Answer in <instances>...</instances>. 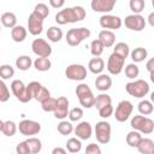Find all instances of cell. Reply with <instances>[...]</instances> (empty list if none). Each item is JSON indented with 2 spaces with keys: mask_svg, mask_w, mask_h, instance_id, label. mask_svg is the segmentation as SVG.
<instances>
[{
  "mask_svg": "<svg viewBox=\"0 0 154 154\" xmlns=\"http://www.w3.org/2000/svg\"><path fill=\"white\" fill-rule=\"evenodd\" d=\"M138 75H140V69H138V66H137L135 63L128 64V65L125 66V76H126L129 79H135Z\"/></svg>",
  "mask_w": 154,
  "mask_h": 154,
  "instance_id": "39",
  "label": "cell"
},
{
  "mask_svg": "<svg viewBox=\"0 0 154 154\" xmlns=\"http://www.w3.org/2000/svg\"><path fill=\"white\" fill-rule=\"evenodd\" d=\"M114 113V109H113V106L112 105H108V106H105L102 108L99 109V116L101 118H109L111 116H113Z\"/></svg>",
  "mask_w": 154,
  "mask_h": 154,
  "instance_id": "46",
  "label": "cell"
},
{
  "mask_svg": "<svg viewBox=\"0 0 154 154\" xmlns=\"http://www.w3.org/2000/svg\"><path fill=\"white\" fill-rule=\"evenodd\" d=\"M34 65V61L29 55H19L16 59V67H18L20 71H26Z\"/></svg>",
  "mask_w": 154,
  "mask_h": 154,
  "instance_id": "26",
  "label": "cell"
},
{
  "mask_svg": "<svg viewBox=\"0 0 154 154\" xmlns=\"http://www.w3.org/2000/svg\"><path fill=\"white\" fill-rule=\"evenodd\" d=\"M108 105H112V99L108 94H105V93H101L99 94L96 97H95V105L94 107H96L97 109L105 107V106H108Z\"/></svg>",
  "mask_w": 154,
  "mask_h": 154,
  "instance_id": "33",
  "label": "cell"
},
{
  "mask_svg": "<svg viewBox=\"0 0 154 154\" xmlns=\"http://www.w3.org/2000/svg\"><path fill=\"white\" fill-rule=\"evenodd\" d=\"M137 150L140 154H152L154 152V142L150 138H142Z\"/></svg>",
  "mask_w": 154,
  "mask_h": 154,
  "instance_id": "25",
  "label": "cell"
},
{
  "mask_svg": "<svg viewBox=\"0 0 154 154\" xmlns=\"http://www.w3.org/2000/svg\"><path fill=\"white\" fill-rule=\"evenodd\" d=\"M152 5H153V7H154V0H153V1H152Z\"/></svg>",
  "mask_w": 154,
  "mask_h": 154,
  "instance_id": "56",
  "label": "cell"
},
{
  "mask_svg": "<svg viewBox=\"0 0 154 154\" xmlns=\"http://www.w3.org/2000/svg\"><path fill=\"white\" fill-rule=\"evenodd\" d=\"M2 25L5 28H10V29H13L14 26H17V17L14 13L12 12H4L1 14V18H0Z\"/></svg>",
  "mask_w": 154,
  "mask_h": 154,
  "instance_id": "24",
  "label": "cell"
},
{
  "mask_svg": "<svg viewBox=\"0 0 154 154\" xmlns=\"http://www.w3.org/2000/svg\"><path fill=\"white\" fill-rule=\"evenodd\" d=\"M113 53H116V54L120 55L122 58L126 59L128 55L130 54V48H129L128 43H125V42H118V43H116V46L113 48Z\"/></svg>",
  "mask_w": 154,
  "mask_h": 154,
  "instance_id": "36",
  "label": "cell"
},
{
  "mask_svg": "<svg viewBox=\"0 0 154 154\" xmlns=\"http://www.w3.org/2000/svg\"><path fill=\"white\" fill-rule=\"evenodd\" d=\"M26 143H28V147L31 154H38L42 149V142L37 137H29L26 140Z\"/></svg>",
  "mask_w": 154,
  "mask_h": 154,
  "instance_id": "34",
  "label": "cell"
},
{
  "mask_svg": "<svg viewBox=\"0 0 154 154\" xmlns=\"http://www.w3.org/2000/svg\"><path fill=\"white\" fill-rule=\"evenodd\" d=\"M16 153L17 154H31L30 153V149L28 147V143L26 141H23V142H19L16 147Z\"/></svg>",
  "mask_w": 154,
  "mask_h": 154,
  "instance_id": "47",
  "label": "cell"
},
{
  "mask_svg": "<svg viewBox=\"0 0 154 154\" xmlns=\"http://www.w3.org/2000/svg\"><path fill=\"white\" fill-rule=\"evenodd\" d=\"M32 13H35L36 16H38L40 18H42L45 20V18H47L48 14H49V10H48V6L46 4L40 2V4L35 5V7L32 10Z\"/></svg>",
  "mask_w": 154,
  "mask_h": 154,
  "instance_id": "38",
  "label": "cell"
},
{
  "mask_svg": "<svg viewBox=\"0 0 154 154\" xmlns=\"http://www.w3.org/2000/svg\"><path fill=\"white\" fill-rule=\"evenodd\" d=\"M95 136H96V141L101 144H107L109 141H111V131H112V128H111V124L106 120H101V122H97L96 125H95Z\"/></svg>",
  "mask_w": 154,
  "mask_h": 154,
  "instance_id": "7",
  "label": "cell"
},
{
  "mask_svg": "<svg viewBox=\"0 0 154 154\" xmlns=\"http://www.w3.org/2000/svg\"><path fill=\"white\" fill-rule=\"evenodd\" d=\"M141 140H142L141 132H138L136 130H132L126 135V143H128V146H130L132 148H137Z\"/></svg>",
  "mask_w": 154,
  "mask_h": 154,
  "instance_id": "31",
  "label": "cell"
},
{
  "mask_svg": "<svg viewBox=\"0 0 154 154\" xmlns=\"http://www.w3.org/2000/svg\"><path fill=\"white\" fill-rule=\"evenodd\" d=\"M47 38L51 42H59L63 38V30L59 26H49L47 30Z\"/></svg>",
  "mask_w": 154,
  "mask_h": 154,
  "instance_id": "30",
  "label": "cell"
},
{
  "mask_svg": "<svg viewBox=\"0 0 154 154\" xmlns=\"http://www.w3.org/2000/svg\"><path fill=\"white\" fill-rule=\"evenodd\" d=\"M152 154H154V152H153V153H152Z\"/></svg>",
  "mask_w": 154,
  "mask_h": 154,
  "instance_id": "57",
  "label": "cell"
},
{
  "mask_svg": "<svg viewBox=\"0 0 154 154\" xmlns=\"http://www.w3.org/2000/svg\"><path fill=\"white\" fill-rule=\"evenodd\" d=\"M100 26L103 28V30H117L122 26L123 20L120 19V17L118 16H113V14H102L99 19Z\"/></svg>",
  "mask_w": 154,
  "mask_h": 154,
  "instance_id": "13",
  "label": "cell"
},
{
  "mask_svg": "<svg viewBox=\"0 0 154 154\" xmlns=\"http://www.w3.org/2000/svg\"><path fill=\"white\" fill-rule=\"evenodd\" d=\"M90 37V30L88 28H72L66 32L65 40L66 43L71 47H76L78 45L82 43V41H84L85 38Z\"/></svg>",
  "mask_w": 154,
  "mask_h": 154,
  "instance_id": "4",
  "label": "cell"
},
{
  "mask_svg": "<svg viewBox=\"0 0 154 154\" xmlns=\"http://www.w3.org/2000/svg\"><path fill=\"white\" fill-rule=\"evenodd\" d=\"M147 22H148V24H149L150 26L154 28V12H150V13L148 14V17H147Z\"/></svg>",
  "mask_w": 154,
  "mask_h": 154,
  "instance_id": "53",
  "label": "cell"
},
{
  "mask_svg": "<svg viewBox=\"0 0 154 154\" xmlns=\"http://www.w3.org/2000/svg\"><path fill=\"white\" fill-rule=\"evenodd\" d=\"M49 97H51V93H49V90H48L46 87L42 85V87L40 88V90L36 93V95H35L34 99H35L36 101H38L40 103H42L43 101H46V100L49 99Z\"/></svg>",
  "mask_w": 154,
  "mask_h": 154,
  "instance_id": "43",
  "label": "cell"
},
{
  "mask_svg": "<svg viewBox=\"0 0 154 154\" xmlns=\"http://www.w3.org/2000/svg\"><path fill=\"white\" fill-rule=\"evenodd\" d=\"M34 67L37 70V71H41V72H46L48 71L51 67H52V63L48 58H36L34 60Z\"/></svg>",
  "mask_w": 154,
  "mask_h": 154,
  "instance_id": "28",
  "label": "cell"
},
{
  "mask_svg": "<svg viewBox=\"0 0 154 154\" xmlns=\"http://www.w3.org/2000/svg\"><path fill=\"white\" fill-rule=\"evenodd\" d=\"M124 63H125V59L122 58L120 55L116 54V53H112L109 57H108V60H107V70L111 75H119L123 69H124Z\"/></svg>",
  "mask_w": 154,
  "mask_h": 154,
  "instance_id": "14",
  "label": "cell"
},
{
  "mask_svg": "<svg viewBox=\"0 0 154 154\" xmlns=\"http://www.w3.org/2000/svg\"><path fill=\"white\" fill-rule=\"evenodd\" d=\"M130 55H131V59L134 63H141L148 57V52L143 47H137L130 53Z\"/></svg>",
  "mask_w": 154,
  "mask_h": 154,
  "instance_id": "32",
  "label": "cell"
},
{
  "mask_svg": "<svg viewBox=\"0 0 154 154\" xmlns=\"http://www.w3.org/2000/svg\"><path fill=\"white\" fill-rule=\"evenodd\" d=\"M65 76L71 81H83L87 78V69L81 64H71L66 67Z\"/></svg>",
  "mask_w": 154,
  "mask_h": 154,
  "instance_id": "10",
  "label": "cell"
},
{
  "mask_svg": "<svg viewBox=\"0 0 154 154\" xmlns=\"http://www.w3.org/2000/svg\"><path fill=\"white\" fill-rule=\"evenodd\" d=\"M49 5L54 8H60L65 5V1L64 0H49Z\"/></svg>",
  "mask_w": 154,
  "mask_h": 154,
  "instance_id": "50",
  "label": "cell"
},
{
  "mask_svg": "<svg viewBox=\"0 0 154 154\" xmlns=\"http://www.w3.org/2000/svg\"><path fill=\"white\" fill-rule=\"evenodd\" d=\"M11 91L17 97V100H19L23 103H26V102H29L32 99L30 91L28 90V87L20 79H13L12 81V83H11Z\"/></svg>",
  "mask_w": 154,
  "mask_h": 154,
  "instance_id": "6",
  "label": "cell"
},
{
  "mask_svg": "<svg viewBox=\"0 0 154 154\" xmlns=\"http://www.w3.org/2000/svg\"><path fill=\"white\" fill-rule=\"evenodd\" d=\"M130 126L141 132V134H144V135H149L154 131V122L146 117V116H142V114H138V116H134L131 118V122H130Z\"/></svg>",
  "mask_w": 154,
  "mask_h": 154,
  "instance_id": "3",
  "label": "cell"
},
{
  "mask_svg": "<svg viewBox=\"0 0 154 154\" xmlns=\"http://www.w3.org/2000/svg\"><path fill=\"white\" fill-rule=\"evenodd\" d=\"M31 49L38 58H48L52 54V47L43 38H35L31 43Z\"/></svg>",
  "mask_w": 154,
  "mask_h": 154,
  "instance_id": "11",
  "label": "cell"
},
{
  "mask_svg": "<svg viewBox=\"0 0 154 154\" xmlns=\"http://www.w3.org/2000/svg\"><path fill=\"white\" fill-rule=\"evenodd\" d=\"M76 95L79 100V103L84 108H91L95 105V97L90 87L87 83H79L76 87Z\"/></svg>",
  "mask_w": 154,
  "mask_h": 154,
  "instance_id": "2",
  "label": "cell"
},
{
  "mask_svg": "<svg viewBox=\"0 0 154 154\" xmlns=\"http://www.w3.org/2000/svg\"><path fill=\"white\" fill-rule=\"evenodd\" d=\"M129 6H130V10L134 12V14H140L144 10L146 2L144 0H130Z\"/></svg>",
  "mask_w": 154,
  "mask_h": 154,
  "instance_id": "41",
  "label": "cell"
},
{
  "mask_svg": "<svg viewBox=\"0 0 154 154\" xmlns=\"http://www.w3.org/2000/svg\"><path fill=\"white\" fill-rule=\"evenodd\" d=\"M13 76H14V69L11 65L4 64V65L0 66V77H1L2 81L8 79V78H11Z\"/></svg>",
  "mask_w": 154,
  "mask_h": 154,
  "instance_id": "40",
  "label": "cell"
},
{
  "mask_svg": "<svg viewBox=\"0 0 154 154\" xmlns=\"http://www.w3.org/2000/svg\"><path fill=\"white\" fill-rule=\"evenodd\" d=\"M97 38L101 41V43L103 45L105 48H109V47L114 46V42H116V35L111 30H101L99 32Z\"/></svg>",
  "mask_w": 154,
  "mask_h": 154,
  "instance_id": "19",
  "label": "cell"
},
{
  "mask_svg": "<svg viewBox=\"0 0 154 154\" xmlns=\"http://www.w3.org/2000/svg\"><path fill=\"white\" fill-rule=\"evenodd\" d=\"M18 130L24 136H34L41 131V124L31 119H23L18 124Z\"/></svg>",
  "mask_w": 154,
  "mask_h": 154,
  "instance_id": "9",
  "label": "cell"
},
{
  "mask_svg": "<svg viewBox=\"0 0 154 154\" xmlns=\"http://www.w3.org/2000/svg\"><path fill=\"white\" fill-rule=\"evenodd\" d=\"M125 90L130 96L142 99L149 93V84L144 79H136L125 84Z\"/></svg>",
  "mask_w": 154,
  "mask_h": 154,
  "instance_id": "5",
  "label": "cell"
},
{
  "mask_svg": "<svg viewBox=\"0 0 154 154\" xmlns=\"http://www.w3.org/2000/svg\"><path fill=\"white\" fill-rule=\"evenodd\" d=\"M52 154H67L66 149L63 148V147H55L53 150H52Z\"/></svg>",
  "mask_w": 154,
  "mask_h": 154,
  "instance_id": "52",
  "label": "cell"
},
{
  "mask_svg": "<svg viewBox=\"0 0 154 154\" xmlns=\"http://www.w3.org/2000/svg\"><path fill=\"white\" fill-rule=\"evenodd\" d=\"M95 87L100 91H106L112 87V78L106 73H101L95 79Z\"/></svg>",
  "mask_w": 154,
  "mask_h": 154,
  "instance_id": "20",
  "label": "cell"
},
{
  "mask_svg": "<svg viewBox=\"0 0 154 154\" xmlns=\"http://www.w3.org/2000/svg\"><path fill=\"white\" fill-rule=\"evenodd\" d=\"M134 111V105L129 101V100H122L117 107H116V111H114V117H116V120L119 122V123H124L126 122L131 113Z\"/></svg>",
  "mask_w": 154,
  "mask_h": 154,
  "instance_id": "8",
  "label": "cell"
},
{
  "mask_svg": "<svg viewBox=\"0 0 154 154\" xmlns=\"http://www.w3.org/2000/svg\"><path fill=\"white\" fill-rule=\"evenodd\" d=\"M57 105H58V99H54L51 96L49 99H47L41 103V107L45 112H54L57 108Z\"/></svg>",
  "mask_w": 154,
  "mask_h": 154,
  "instance_id": "42",
  "label": "cell"
},
{
  "mask_svg": "<svg viewBox=\"0 0 154 154\" xmlns=\"http://www.w3.org/2000/svg\"><path fill=\"white\" fill-rule=\"evenodd\" d=\"M93 11L100 13H108L116 6V0H93L90 2Z\"/></svg>",
  "mask_w": 154,
  "mask_h": 154,
  "instance_id": "16",
  "label": "cell"
},
{
  "mask_svg": "<svg viewBox=\"0 0 154 154\" xmlns=\"http://www.w3.org/2000/svg\"><path fill=\"white\" fill-rule=\"evenodd\" d=\"M85 18V10L82 6H73L67 7L61 11H59L55 14V22L60 25L67 24V23H77Z\"/></svg>",
  "mask_w": 154,
  "mask_h": 154,
  "instance_id": "1",
  "label": "cell"
},
{
  "mask_svg": "<svg viewBox=\"0 0 154 154\" xmlns=\"http://www.w3.org/2000/svg\"><path fill=\"white\" fill-rule=\"evenodd\" d=\"M57 130H58V132H59L60 135H63V136H67V135H70V134L75 130V128H73V125L71 124V122L61 120V122L58 124Z\"/></svg>",
  "mask_w": 154,
  "mask_h": 154,
  "instance_id": "37",
  "label": "cell"
},
{
  "mask_svg": "<svg viewBox=\"0 0 154 154\" xmlns=\"http://www.w3.org/2000/svg\"><path fill=\"white\" fill-rule=\"evenodd\" d=\"M137 109L140 114L142 116H149L154 111V105L150 102V100H141L137 105Z\"/></svg>",
  "mask_w": 154,
  "mask_h": 154,
  "instance_id": "29",
  "label": "cell"
},
{
  "mask_svg": "<svg viewBox=\"0 0 154 154\" xmlns=\"http://www.w3.org/2000/svg\"><path fill=\"white\" fill-rule=\"evenodd\" d=\"M73 132L77 136V138H79V140H88V138L91 137L93 128H91L89 122H81V123H78L75 126Z\"/></svg>",
  "mask_w": 154,
  "mask_h": 154,
  "instance_id": "18",
  "label": "cell"
},
{
  "mask_svg": "<svg viewBox=\"0 0 154 154\" xmlns=\"http://www.w3.org/2000/svg\"><path fill=\"white\" fill-rule=\"evenodd\" d=\"M85 154H101V148L96 143H90L85 147Z\"/></svg>",
  "mask_w": 154,
  "mask_h": 154,
  "instance_id": "49",
  "label": "cell"
},
{
  "mask_svg": "<svg viewBox=\"0 0 154 154\" xmlns=\"http://www.w3.org/2000/svg\"><path fill=\"white\" fill-rule=\"evenodd\" d=\"M17 129H18V126L12 120H5V122L1 120L0 122V131L7 137H12L17 132Z\"/></svg>",
  "mask_w": 154,
  "mask_h": 154,
  "instance_id": "22",
  "label": "cell"
},
{
  "mask_svg": "<svg viewBox=\"0 0 154 154\" xmlns=\"http://www.w3.org/2000/svg\"><path fill=\"white\" fill-rule=\"evenodd\" d=\"M82 117H83V109L81 107H73L70 109V113H69L70 122H78L81 120Z\"/></svg>",
  "mask_w": 154,
  "mask_h": 154,
  "instance_id": "44",
  "label": "cell"
},
{
  "mask_svg": "<svg viewBox=\"0 0 154 154\" xmlns=\"http://www.w3.org/2000/svg\"><path fill=\"white\" fill-rule=\"evenodd\" d=\"M28 30L34 36L40 35L43 31V19L31 12L28 18Z\"/></svg>",
  "mask_w": 154,
  "mask_h": 154,
  "instance_id": "15",
  "label": "cell"
},
{
  "mask_svg": "<svg viewBox=\"0 0 154 154\" xmlns=\"http://www.w3.org/2000/svg\"><path fill=\"white\" fill-rule=\"evenodd\" d=\"M10 99V90L6 85V83L4 81L0 82V101L1 102H6Z\"/></svg>",
  "mask_w": 154,
  "mask_h": 154,
  "instance_id": "45",
  "label": "cell"
},
{
  "mask_svg": "<svg viewBox=\"0 0 154 154\" xmlns=\"http://www.w3.org/2000/svg\"><path fill=\"white\" fill-rule=\"evenodd\" d=\"M26 35H28V31L22 25H17L13 29H11V37L14 42H18V43L23 42L26 38Z\"/></svg>",
  "mask_w": 154,
  "mask_h": 154,
  "instance_id": "23",
  "label": "cell"
},
{
  "mask_svg": "<svg viewBox=\"0 0 154 154\" xmlns=\"http://www.w3.org/2000/svg\"><path fill=\"white\" fill-rule=\"evenodd\" d=\"M149 78H150V81L154 83V72H152V73H149Z\"/></svg>",
  "mask_w": 154,
  "mask_h": 154,
  "instance_id": "55",
  "label": "cell"
},
{
  "mask_svg": "<svg viewBox=\"0 0 154 154\" xmlns=\"http://www.w3.org/2000/svg\"><path fill=\"white\" fill-rule=\"evenodd\" d=\"M124 25L132 31H142L146 28V19L141 14H129L124 19Z\"/></svg>",
  "mask_w": 154,
  "mask_h": 154,
  "instance_id": "12",
  "label": "cell"
},
{
  "mask_svg": "<svg viewBox=\"0 0 154 154\" xmlns=\"http://www.w3.org/2000/svg\"><path fill=\"white\" fill-rule=\"evenodd\" d=\"M26 87H28V90L30 91V94H31V96H32V99H34V97H35V95H36V93L38 91V89L42 87V84H41L40 82L34 81V82H30Z\"/></svg>",
  "mask_w": 154,
  "mask_h": 154,
  "instance_id": "48",
  "label": "cell"
},
{
  "mask_svg": "<svg viewBox=\"0 0 154 154\" xmlns=\"http://www.w3.org/2000/svg\"><path fill=\"white\" fill-rule=\"evenodd\" d=\"M103 49H105V47H103V45L101 43V41L99 38L91 41V43H90V53H91V55L94 58H99L103 53Z\"/></svg>",
  "mask_w": 154,
  "mask_h": 154,
  "instance_id": "35",
  "label": "cell"
},
{
  "mask_svg": "<svg viewBox=\"0 0 154 154\" xmlns=\"http://www.w3.org/2000/svg\"><path fill=\"white\" fill-rule=\"evenodd\" d=\"M69 113H70V109H69V100H67V97H65V96H59V97H58L57 108H55V111L53 112L54 117H55L57 119L64 120L66 117H69Z\"/></svg>",
  "mask_w": 154,
  "mask_h": 154,
  "instance_id": "17",
  "label": "cell"
},
{
  "mask_svg": "<svg viewBox=\"0 0 154 154\" xmlns=\"http://www.w3.org/2000/svg\"><path fill=\"white\" fill-rule=\"evenodd\" d=\"M146 69H147V71H148L149 73L154 72V58H150V59L147 61V64H146Z\"/></svg>",
  "mask_w": 154,
  "mask_h": 154,
  "instance_id": "51",
  "label": "cell"
},
{
  "mask_svg": "<svg viewBox=\"0 0 154 154\" xmlns=\"http://www.w3.org/2000/svg\"><path fill=\"white\" fill-rule=\"evenodd\" d=\"M150 102L154 105V91H152V93H150Z\"/></svg>",
  "mask_w": 154,
  "mask_h": 154,
  "instance_id": "54",
  "label": "cell"
},
{
  "mask_svg": "<svg viewBox=\"0 0 154 154\" xmlns=\"http://www.w3.org/2000/svg\"><path fill=\"white\" fill-rule=\"evenodd\" d=\"M81 149H82V142L79 138L71 137L67 140V142H66V150L67 152H70L72 154H77L81 152Z\"/></svg>",
  "mask_w": 154,
  "mask_h": 154,
  "instance_id": "27",
  "label": "cell"
},
{
  "mask_svg": "<svg viewBox=\"0 0 154 154\" xmlns=\"http://www.w3.org/2000/svg\"><path fill=\"white\" fill-rule=\"evenodd\" d=\"M88 69L94 75H101L105 69V61L102 58H93L88 63Z\"/></svg>",
  "mask_w": 154,
  "mask_h": 154,
  "instance_id": "21",
  "label": "cell"
}]
</instances>
